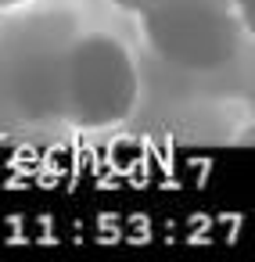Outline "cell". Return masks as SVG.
I'll use <instances>...</instances> for the list:
<instances>
[{
	"label": "cell",
	"mask_w": 255,
	"mask_h": 262,
	"mask_svg": "<svg viewBox=\"0 0 255 262\" xmlns=\"http://www.w3.org/2000/svg\"><path fill=\"white\" fill-rule=\"evenodd\" d=\"M15 4H26V0H0V8H15Z\"/></svg>",
	"instance_id": "obj_2"
},
{
	"label": "cell",
	"mask_w": 255,
	"mask_h": 262,
	"mask_svg": "<svg viewBox=\"0 0 255 262\" xmlns=\"http://www.w3.org/2000/svg\"><path fill=\"white\" fill-rule=\"evenodd\" d=\"M65 90L76 122L112 126L126 119L137 101V69L115 40L90 36L69 54Z\"/></svg>",
	"instance_id": "obj_1"
}]
</instances>
